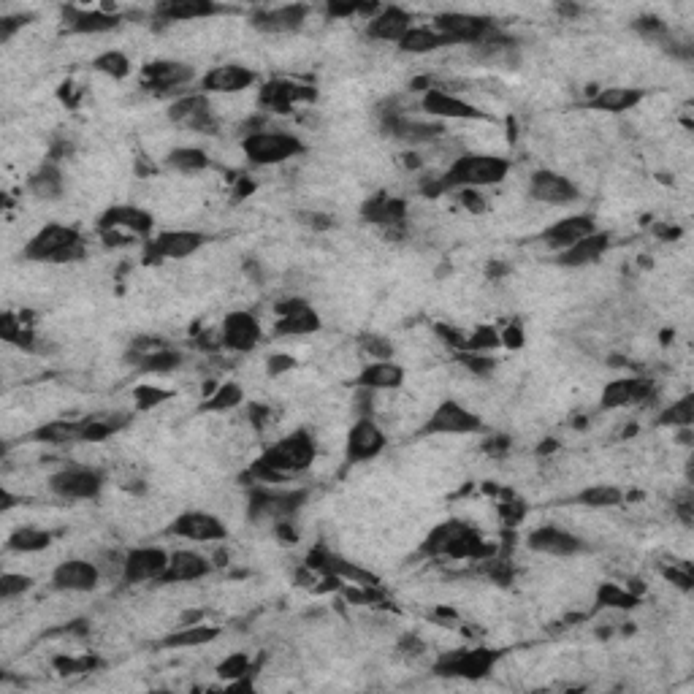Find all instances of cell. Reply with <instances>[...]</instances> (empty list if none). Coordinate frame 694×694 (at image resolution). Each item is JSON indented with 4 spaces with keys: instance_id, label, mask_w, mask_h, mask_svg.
Here are the masks:
<instances>
[{
    "instance_id": "d4e9b609",
    "label": "cell",
    "mask_w": 694,
    "mask_h": 694,
    "mask_svg": "<svg viewBox=\"0 0 694 694\" xmlns=\"http://www.w3.org/2000/svg\"><path fill=\"white\" fill-rule=\"evenodd\" d=\"M526 545L529 551L545 556H575L583 551V540L575 537L573 532L567 529H559V526H540L535 532H529L526 537Z\"/></svg>"
},
{
    "instance_id": "9c48e42d",
    "label": "cell",
    "mask_w": 694,
    "mask_h": 694,
    "mask_svg": "<svg viewBox=\"0 0 694 694\" xmlns=\"http://www.w3.org/2000/svg\"><path fill=\"white\" fill-rule=\"evenodd\" d=\"M304 499H307L304 491H272L269 486L258 483V488L250 491V518L253 521L269 518V521L280 524L299 510Z\"/></svg>"
},
{
    "instance_id": "74e56055",
    "label": "cell",
    "mask_w": 694,
    "mask_h": 694,
    "mask_svg": "<svg viewBox=\"0 0 694 694\" xmlns=\"http://www.w3.org/2000/svg\"><path fill=\"white\" fill-rule=\"evenodd\" d=\"M220 638V627H215V624H198V621H193V624H185V627H179L177 632H169L166 638L160 640V646L163 648H193V646H207V643H212V640Z\"/></svg>"
},
{
    "instance_id": "4dcf8cb0",
    "label": "cell",
    "mask_w": 694,
    "mask_h": 694,
    "mask_svg": "<svg viewBox=\"0 0 694 694\" xmlns=\"http://www.w3.org/2000/svg\"><path fill=\"white\" fill-rule=\"evenodd\" d=\"M404 383V366L396 361H372L366 364L358 377L353 380L356 388H366V391H396Z\"/></svg>"
},
{
    "instance_id": "11a10c76",
    "label": "cell",
    "mask_w": 694,
    "mask_h": 694,
    "mask_svg": "<svg viewBox=\"0 0 694 694\" xmlns=\"http://www.w3.org/2000/svg\"><path fill=\"white\" fill-rule=\"evenodd\" d=\"M101 662L93 657H82V659H66V657H57L55 659V667L63 673V676H71V673H90L93 667H98Z\"/></svg>"
},
{
    "instance_id": "f35d334b",
    "label": "cell",
    "mask_w": 694,
    "mask_h": 694,
    "mask_svg": "<svg viewBox=\"0 0 694 694\" xmlns=\"http://www.w3.org/2000/svg\"><path fill=\"white\" fill-rule=\"evenodd\" d=\"M128 361H131L139 372H147V375H166L171 369H177L182 364V356L177 350H171L169 345L160 347V350H152V353H128Z\"/></svg>"
},
{
    "instance_id": "836d02e7",
    "label": "cell",
    "mask_w": 694,
    "mask_h": 694,
    "mask_svg": "<svg viewBox=\"0 0 694 694\" xmlns=\"http://www.w3.org/2000/svg\"><path fill=\"white\" fill-rule=\"evenodd\" d=\"M304 98H315L312 90L301 85H293V82H282V79H274V82H266L261 87V104L272 112L288 114L293 109V104H299Z\"/></svg>"
},
{
    "instance_id": "30bf717a",
    "label": "cell",
    "mask_w": 694,
    "mask_h": 694,
    "mask_svg": "<svg viewBox=\"0 0 694 694\" xmlns=\"http://www.w3.org/2000/svg\"><path fill=\"white\" fill-rule=\"evenodd\" d=\"M166 535L182 537L190 543H223L228 537V529L220 518L207 513V510H188L171 521Z\"/></svg>"
},
{
    "instance_id": "e0dca14e",
    "label": "cell",
    "mask_w": 694,
    "mask_h": 694,
    "mask_svg": "<svg viewBox=\"0 0 694 694\" xmlns=\"http://www.w3.org/2000/svg\"><path fill=\"white\" fill-rule=\"evenodd\" d=\"M169 120L177 122V125H185V128H190V131L196 133L220 131V122L215 120L212 106H209V98L204 93H190L177 98L169 109Z\"/></svg>"
},
{
    "instance_id": "f5cc1de1",
    "label": "cell",
    "mask_w": 694,
    "mask_h": 694,
    "mask_svg": "<svg viewBox=\"0 0 694 694\" xmlns=\"http://www.w3.org/2000/svg\"><path fill=\"white\" fill-rule=\"evenodd\" d=\"M665 573V578L673 586H678L681 591H692V586H694V575H692V567L686 562H676L673 567H665L662 570Z\"/></svg>"
},
{
    "instance_id": "83f0119b",
    "label": "cell",
    "mask_w": 694,
    "mask_h": 694,
    "mask_svg": "<svg viewBox=\"0 0 694 694\" xmlns=\"http://www.w3.org/2000/svg\"><path fill=\"white\" fill-rule=\"evenodd\" d=\"M594 231H597L594 217L573 215V217H564V220H559V223H554V226L545 228L543 242L548 244L551 250H556V253H562V250L573 247L575 242H581V239L591 236Z\"/></svg>"
},
{
    "instance_id": "6da1fadb",
    "label": "cell",
    "mask_w": 694,
    "mask_h": 694,
    "mask_svg": "<svg viewBox=\"0 0 694 694\" xmlns=\"http://www.w3.org/2000/svg\"><path fill=\"white\" fill-rule=\"evenodd\" d=\"M510 174V160L499 155H461L451 163L437 182L426 185L429 196H440L448 190H478L499 185Z\"/></svg>"
},
{
    "instance_id": "91938a15",
    "label": "cell",
    "mask_w": 694,
    "mask_h": 694,
    "mask_svg": "<svg viewBox=\"0 0 694 694\" xmlns=\"http://www.w3.org/2000/svg\"><path fill=\"white\" fill-rule=\"evenodd\" d=\"M293 366H296V361H293L291 356H272L269 358V364H266V369H269V375L277 377V375H282V372L293 369Z\"/></svg>"
},
{
    "instance_id": "8d00e7d4",
    "label": "cell",
    "mask_w": 694,
    "mask_h": 694,
    "mask_svg": "<svg viewBox=\"0 0 694 694\" xmlns=\"http://www.w3.org/2000/svg\"><path fill=\"white\" fill-rule=\"evenodd\" d=\"M396 47L407 52V55H429V52H437L442 47H451L448 38L437 33L432 25H413V28L404 33V38L396 44Z\"/></svg>"
},
{
    "instance_id": "bcb514c9",
    "label": "cell",
    "mask_w": 694,
    "mask_h": 694,
    "mask_svg": "<svg viewBox=\"0 0 694 694\" xmlns=\"http://www.w3.org/2000/svg\"><path fill=\"white\" fill-rule=\"evenodd\" d=\"M694 421V394H684L678 402L667 407L665 413L659 415V426H670V429H689Z\"/></svg>"
},
{
    "instance_id": "5bb4252c",
    "label": "cell",
    "mask_w": 694,
    "mask_h": 694,
    "mask_svg": "<svg viewBox=\"0 0 694 694\" xmlns=\"http://www.w3.org/2000/svg\"><path fill=\"white\" fill-rule=\"evenodd\" d=\"M204 242H207V236L198 234V231H185V228L163 231L147 244V261H182V258L196 255L204 247Z\"/></svg>"
},
{
    "instance_id": "4316f807",
    "label": "cell",
    "mask_w": 694,
    "mask_h": 694,
    "mask_svg": "<svg viewBox=\"0 0 694 694\" xmlns=\"http://www.w3.org/2000/svg\"><path fill=\"white\" fill-rule=\"evenodd\" d=\"M63 22L68 25L71 33H82V36H98V33H112L122 25V17L117 11L106 9H74L66 6L63 9Z\"/></svg>"
},
{
    "instance_id": "94428289",
    "label": "cell",
    "mask_w": 694,
    "mask_h": 694,
    "mask_svg": "<svg viewBox=\"0 0 694 694\" xmlns=\"http://www.w3.org/2000/svg\"><path fill=\"white\" fill-rule=\"evenodd\" d=\"M25 19L28 17H3L0 19V38H3V41H9L11 33L25 25Z\"/></svg>"
},
{
    "instance_id": "484cf974",
    "label": "cell",
    "mask_w": 694,
    "mask_h": 694,
    "mask_svg": "<svg viewBox=\"0 0 694 694\" xmlns=\"http://www.w3.org/2000/svg\"><path fill=\"white\" fill-rule=\"evenodd\" d=\"M307 17H310V6H301V3L277 6V9H261L253 14V28L261 30V33L282 36V33L299 30L307 22Z\"/></svg>"
},
{
    "instance_id": "ab89813d",
    "label": "cell",
    "mask_w": 694,
    "mask_h": 694,
    "mask_svg": "<svg viewBox=\"0 0 694 694\" xmlns=\"http://www.w3.org/2000/svg\"><path fill=\"white\" fill-rule=\"evenodd\" d=\"M404 215H407V207H404V201H399V198L377 196L364 207L366 220H369V223H380V226L385 228L402 226Z\"/></svg>"
},
{
    "instance_id": "b9f144b4",
    "label": "cell",
    "mask_w": 694,
    "mask_h": 694,
    "mask_svg": "<svg viewBox=\"0 0 694 694\" xmlns=\"http://www.w3.org/2000/svg\"><path fill=\"white\" fill-rule=\"evenodd\" d=\"M49 543H52V535H49V532L36 529V526H22V529H17V532L9 537L6 548H9V551H17V554H38V551L49 548Z\"/></svg>"
},
{
    "instance_id": "7c38bea8",
    "label": "cell",
    "mask_w": 694,
    "mask_h": 694,
    "mask_svg": "<svg viewBox=\"0 0 694 694\" xmlns=\"http://www.w3.org/2000/svg\"><path fill=\"white\" fill-rule=\"evenodd\" d=\"M169 556L163 548H152V545H141L133 548L122 559V583L128 586H139V583H150L163 578L166 567H169Z\"/></svg>"
},
{
    "instance_id": "2e32d148",
    "label": "cell",
    "mask_w": 694,
    "mask_h": 694,
    "mask_svg": "<svg viewBox=\"0 0 694 694\" xmlns=\"http://www.w3.org/2000/svg\"><path fill=\"white\" fill-rule=\"evenodd\" d=\"M529 198L548 207H570L581 198V190L573 179L556 171H537L529 179Z\"/></svg>"
},
{
    "instance_id": "6f0895ef",
    "label": "cell",
    "mask_w": 694,
    "mask_h": 694,
    "mask_svg": "<svg viewBox=\"0 0 694 694\" xmlns=\"http://www.w3.org/2000/svg\"><path fill=\"white\" fill-rule=\"evenodd\" d=\"M399 651H402V657H421L426 651V643L418 635H404L402 643H399Z\"/></svg>"
},
{
    "instance_id": "ffe728a7",
    "label": "cell",
    "mask_w": 694,
    "mask_h": 694,
    "mask_svg": "<svg viewBox=\"0 0 694 694\" xmlns=\"http://www.w3.org/2000/svg\"><path fill=\"white\" fill-rule=\"evenodd\" d=\"M654 396V380L648 377H619L602 388V410H619V407H638Z\"/></svg>"
},
{
    "instance_id": "d6a6232c",
    "label": "cell",
    "mask_w": 694,
    "mask_h": 694,
    "mask_svg": "<svg viewBox=\"0 0 694 694\" xmlns=\"http://www.w3.org/2000/svg\"><path fill=\"white\" fill-rule=\"evenodd\" d=\"M643 98H646V90H640V87H602L600 93L591 95L586 106L594 112L621 114L635 109Z\"/></svg>"
},
{
    "instance_id": "ac0fdd59",
    "label": "cell",
    "mask_w": 694,
    "mask_h": 694,
    "mask_svg": "<svg viewBox=\"0 0 694 694\" xmlns=\"http://www.w3.org/2000/svg\"><path fill=\"white\" fill-rule=\"evenodd\" d=\"M383 429L372 418H358L350 432H347V464H364V461L377 459L385 451Z\"/></svg>"
},
{
    "instance_id": "f1b7e54d",
    "label": "cell",
    "mask_w": 694,
    "mask_h": 694,
    "mask_svg": "<svg viewBox=\"0 0 694 694\" xmlns=\"http://www.w3.org/2000/svg\"><path fill=\"white\" fill-rule=\"evenodd\" d=\"M413 28V17L410 11H404L402 6H383V11L366 22V36L375 41H391L399 44L404 33Z\"/></svg>"
},
{
    "instance_id": "3957f363",
    "label": "cell",
    "mask_w": 694,
    "mask_h": 694,
    "mask_svg": "<svg viewBox=\"0 0 694 694\" xmlns=\"http://www.w3.org/2000/svg\"><path fill=\"white\" fill-rule=\"evenodd\" d=\"M22 255H25V261L36 263H74L85 258L87 247L76 228L49 223L33 234Z\"/></svg>"
},
{
    "instance_id": "d6986e66",
    "label": "cell",
    "mask_w": 694,
    "mask_h": 694,
    "mask_svg": "<svg viewBox=\"0 0 694 694\" xmlns=\"http://www.w3.org/2000/svg\"><path fill=\"white\" fill-rule=\"evenodd\" d=\"M220 342L226 350H234V353H250L261 342V323L253 312H231L220 326Z\"/></svg>"
},
{
    "instance_id": "603a6c76",
    "label": "cell",
    "mask_w": 694,
    "mask_h": 694,
    "mask_svg": "<svg viewBox=\"0 0 694 694\" xmlns=\"http://www.w3.org/2000/svg\"><path fill=\"white\" fill-rule=\"evenodd\" d=\"M258 82V74L250 71L247 66H217L212 71L201 76V93L204 95H231V93H244L247 87H253Z\"/></svg>"
},
{
    "instance_id": "7dc6e473",
    "label": "cell",
    "mask_w": 694,
    "mask_h": 694,
    "mask_svg": "<svg viewBox=\"0 0 694 694\" xmlns=\"http://www.w3.org/2000/svg\"><path fill=\"white\" fill-rule=\"evenodd\" d=\"M166 166L174 171H185V174H193V171H204L209 166V158L204 150H196V147H179L166 158Z\"/></svg>"
},
{
    "instance_id": "ee69618b",
    "label": "cell",
    "mask_w": 694,
    "mask_h": 694,
    "mask_svg": "<svg viewBox=\"0 0 694 694\" xmlns=\"http://www.w3.org/2000/svg\"><path fill=\"white\" fill-rule=\"evenodd\" d=\"M575 502L578 505H586V507H597V510H602V507H619L621 502H624V491L616 486H589L583 488L581 494L575 497Z\"/></svg>"
},
{
    "instance_id": "e575fe53",
    "label": "cell",
    "mask_w": 694,
    "mask_h": 694,
    "mask_svg": "<svg viewBox=\"0 0 694 694\" xmlns=\"http://www.w3.org/2000/svg\"><path fill=\"white\" fill-rule=\"evenodd\" d=\"M217 3L209 0H163L155 6V17L163 22H185V19H204L220 14Z\"/></svg>"
},
{
    "instance_id": "7bdbcfd3",
    "label": "cell",
    "mask_w": 694,
    "mask_h": 694,
    "mask_svg": "<svg viewBox=\"0 0 694 694\" xmlns=\"http://www.w3.org/2000/svg\"><path fill=\"white\" fill-rule=\"evenodd\" d=\"M640 605L638 594H632L624 586H616V583H602L597 589V608H619V610H632Z\"/></svg>"
},
{
    "instance_id": "c3c4849f",
    "label": "cell",
    "mask_w": 694,
    "mask_h": 694,
    "mask_svg": "<svg viewBox=\"0 0 694 694\" xmlns=\"http://www.w3.org/2000/svg\"><path fill=\"white\" fill-rule=\"evenodd\" d=\"M93 68L98 74H106L109 79H125L131 74V60L125 52H117V49H109L104 55H98L93 60Z\"/></svg>"
},
{
    "instance_id": "816d5d0a",
    "label": "cell",
    "mask_w": 694,
    "mask_h": 694,
    "mask_svg": "<svg viewBox=\"0 0 694 694\" xmlns=\"http://www.w3.org/2000/svg\"><path fill=\"white\" fill-rule=\"evenodd\" d=\"M171 391H163V388H152V385H139L136 391H133V399H136V407L139 410H152V407H158V404H163L166 399H171Z\"/></svg>"
},
{
    "instance_id": "44dd1931",
    "label": "cell",
    "mask_w": 694,
    "mask_h": 694,
    "mask_svg": "<svg viewBox=\"0 0 694 694\" xmlns=\"http://www.w3.org/2000/svg\"><path fill=\"white\" fill-rule=\"evenodd\" d=\"M193 68L177 60H155L150 66L141 68V87H147L152 93H171V90H182L193 82Z\"/></svg>"
},
{
    "instance_id": "8fae6325",
    "label": "cell",
    "mask_w": 694,
    "mask_h": 694,
    "mask_svg": "<svg viewBox=\"0 0 694 694\" xmlns=\"http://www.w3.org/2000/svg\"><path fill=\"white\" fill-rule=\"evenodd\" d=\"M483 429L480 415L467 410L464 404L445 399V402L429 415V421L421 426V437H432V434H475Z\"/></svg>"
},
{
    "instance_id": "f907efd6",
    "label": "cell",
    "mask_w": 694,
    "mask_h": 694,
    "mask_svg": "<svg viewBox=\"0 0 694 694\" xmlns=\"http://www.w3.org/2000/svg\"><path fill=\"white\" fill-rule=\"evenodd\" d=\"M358 342H361V350L372 356V361H388V358H394V345H391V339L380 337V334H361Z\"/></svg>"
},
{
    "instance_id": "be15d7a7",
    "label": "cell",
    "mask_w": 694,
    "mask_h": 694,
    "mask_svg": "<svg viewBox=\"0 0 694 694\" xmlns=\"http://www.w3.org/2000/svg\"><path fill=\"white\" fill-rule=\"evenodd\" d=\"M559 14H564V17H573V14H578V6H559Z\"/></svg>"
},
{
    "instance_id": "db71d44e",
    "label": "cell",
    "mask_w": 694,
    "mask_h": 694,
    "mask_svg": "<svg viewBox=\"0 0 694 694\" xmlns=\"http://www.w3.org/2000/svg\"><path fill=\"white\" fill-rule=\"evenodd\" d=\"M217 673H220L223 678H234V681H239V678L250 676L253 670H250V662H247L244 654H231L223 665L217 667Z\"/></svg>"
},
{
    "instance_id": "5b68a950",
    "label": "cell",
    "mask_w": 694,
    "mask_h": 694,
    "mask_svg": "<svg viewBox=\"0 0 694 694\" xmlns=\"http://www.w3.org/2000/svg\"><path fill=\"white\" fill-rule=\"evenodd\" d=\"M242 152L255 166H277L304 152V141L293 133L253 131L242 139Z\"/></svg>"
},
{
    "instance_id": "52a82bcc",
    "label": "cell",
    "mask_w": 694,
    "mask_h": 694,
    "mask_svg": "<svg viewBox=\"0 0 694 694\" xmlns=\"http://www.w3.org/2000/svg\"><path fill=\"white\" fill-rule=\"evenodd\" d=\"M315 442L307 432H293L291 437H282L280 442H274L269 451L263 453L261 461L269 464L274 472H280L282 478L291 475V472H304V469L312 467L315 461Z\"/></svg>"
},
{
    "instance_id": "4fadbf2b",
    "label": "cell",
    "mask_w": 694,
    "mask_h": 694,
    "mask_svg": "<svg viewBox=\"0 0 694 694\" xmlns=\"http://www.w3.org/2000/svg\"><path fill=\"white\" fill-rule=\"evenodd\" d=\"M432 28L448 38V44H478L494 30V25L486 17H475L464 11H445L434 17Z\"/></svg>"
},
{
    "instance_id": "f6af8a7d",
    "label": "cell",
    "mask_w": 694,
    "mask_h": 694,
    "mask_svg": "<svg viewBox=\"0 0 694 694\" xmlns=\"http://www.w3.org/2000/svg\"><path fill=\"white\" fill-rule=\"evenodd\" d=\"M242 402H244L242 385L223 383L220 388L212 391V396H209L207 402L201 404V410H207V413H226V410H234V407H239Z\"/></svg>"
},
{
    "instance_id": "1f68e13d",
    "label": "cell",
    "mask_w": 694,
    "mask_h": 694,
    "mask_svg": "<svg viewBox=\"0 0 694 694\" xmlns=\"http://www.w3.org/2000/svg\"><path fill=\"white\" fill-rule=\"evenodd\" d=\"M610 247V236L602 234V231H594L591 236L575 242L573 247H567L562 253L556 255V263L559 266H567V269H581V266H589V263H597L605 255V250Z\"/></svg>"
},
{
    "instance_id": "680465c9",
    "label": "cell",
    "mask_w": 694,
    "mask_h": 694,
    "mask_svg": "<svg viewBox=\"0 0 694 694\" xmlns=\"http://www.w3.org/2000/svg\"><path fill=\"white\" fill-rule=\"evenodd\" d=\"M372 396H375V391L358 388V394H356V415L358 418H372Z\"/></svg>"
},
{
    "instance_id": "7a4b0ae2",
    "label": "cell",
    "mask_w": 694,
    "mask_h": 694,
    "mask_svg": "<svg viewBox=\"0 0 694 694\" xmlns=\"http://www.w3.org/2000/svg\"><path fill=\"white\" fill-rule=\"evenodd\" d=\"M423 556H453V559H491L497 554V545L483 543V537L467 526L464 521H445V524L434 526L432 532L426 535L421 545Z\"/></svg>"
},
{
    "instance_id": "9a60e30c",
    "label": "cell",
    "mask_w": 694,
    "mask_h": 694,
    "mask_svg": "<svg viewBox=\"0 0 694 694\" xmlns=\"http://www.w3.org/2000/svg\"><path fill=\"white\" fill-rule=\"evenodd\" d=\"M274 310H277L274 337H310L320 331V315L312 310L310 301L285 299Z\"/></svg>"
},
{
    "instance_id": "9f6ffc18",
    "label": "cell",
    "mask_w": 694,
    "mask_h": 694,
    "mask_svg": "<svg viewBox=\"0 0 694 694\" xmlns=\"http://www.w3.org/2000/svg\"><path fill=\"white\" fill-rule=\"evenodd\" d=\"M459 358L461 364L469 366V372H475V375H491V369H494V361L483 353H461Z\"/></svg>"
},
{
    "instance_id": "60d3db41",
    "label": "cell",
    "mask_w": 694,
    "mask_h": 694,
    "mask_svg": "<svg viewBox=\"0 0 694 694\" xmlns=\"http://www.w3.org/2000/svg\"><path fill=\"white\" fill-rule=\"evenodd\" d=\"M87 421H52L41 426L33 434V440L52 442V445H68V442H85Z\"/></svg>"
},
{
    "instance_id": "6125c7cd",
    "label": "cell",
    "mask_w": 694,
    "mask_h": 694,
    "mask_svg": "<svg viewBox=\"0 0 694 694\" xmlns=\"http://www.w3.org/2000/svg\"><path fill=\"white\" fill-rule=\"evenodd\" d=\"M461 201H464L472 212H483V209H486L483 198H480L475 190H461Z\"/></svg>"
},
{
    "instance_id": "ba28073f",
    "label": "cell",
    "mask_w": 694,
    "mask_h": 694,
    "mask_svg": "<svg viewBox=\"0 0 694 694\" xmlns=\"http://www.w3.org/2000/svg\"><path fill=\"white\" fill-rule=\"evenodd\" d=\"M104 488V475L93 467H66L49 478V491L68 502L95 499Z\"/></svg>"
},
{
    "instance_id": "681fc988",
    "label": "cell",
    "mask_w": 694,
    "mask_h": 694,
    "mask_svg": "<svg viewBox=\"0 0 694 694\" xmlns=\"http://www.w3.org/2000/svg\"><path fill=\"white\" fill-rule=\"evenodd\" d=\"M33 586V578L22 573H3L0 575V600L9 602L14 597H22L25 591H30Z\"/></svg>"
},
{
    "instance_id": "7402d4cb",
    "label": "cell",
    "mask_w": 694,
    "mask_h": 694,
    "mask_svg": "<svg viewBox=\"0 0 694 694\" xmlns=\"http://www.w3.org/2000/svg\"><path fill=\"white\" fill-rule=\"evenodd\" d=\"M101 583V567L87 559H66L55 567L52 573V586L57 591H74V594H85L95 591Z\"/></svg>"
},
{
    "instance_id": "f546056e",
    "label": "cell",
    "mask_w": 694,
    "mask_h": 694,
    "mask_svg": "<svg viewBox=\"0 0 694 694\" xmlns=\"http://www.w3.org/2000/svg\"><path fill=\"white\" fill-rule=\"evenodd\" d=\"M212 573V562L207 556L196 554V551H174L169 556V567L166 573L160 578V583H190V581H201Z\"/></svg>"
},
{
    "instance_id": "8992f818",
    "label": "cell",
    "mask_w": 694,
    "mask_h": 694,
    "mask_svg": "<svg viewBox=\"0 0 694 694\" xmlns=\"http://www.w3.org/2000/svg\"><path fill=\"white\" fill-rule=\"evenodd\" d=\"M499 651L494 648H467V651H448L434 662V673L445 678H467V681H480L491 676L497 667Z\"/></svg>"
},
{
    "instance_id": "277c9868",
    "label": "cell",
    "mask_w": 694,
    "mask_h": 694,
    "mask_svg": "<svg viewBox=\"0 0 694 694\" xmlns=\"http://www.w3.org/2000/svg\"><path fill=\"white\" fill-rule=\"evenodd\" d=\"M152 226H155V220H152L150 212L131 207V204L109 207L104 215L98 217V234L104 236L109 247H120V244H128L133 239H147L152 234Z\"/></svg>"
},
{
    "instance_id": "cb8c5ba5",
    "label": "cell",
    "mask_w": 694,
    "mask_h": 694,
    "mask_svg": "<svg viewBox=\"0 0 694 694\" xmlns=\"http://www.w3.org/2000/svg\"><path fill=\"white\" fill-rule=\"evenodd\" d=\"M423 112L432 114V117H440V120H483V112L475 109L472 104H467L459 95L448 93L442 87H429L423 93Z\"/></svg>"
},
{
    "instance_id": "d590c367",
    "label": "cell",
    "mask_w": 694,
    "mask_h": 694,
    "mask_svg": "<svg viewBox=\"0 0 694 694\" xmlns=\"http://www.w3.org/2000/svg\"><path fill=\"white\" fill-rule=\"evenodd\" d=\"M63 188H66V179H63V171L55 160H44L28 179L30 193L36 198H44V201H55V198L63 196Z\"/></svg>"
}]
</instances>
